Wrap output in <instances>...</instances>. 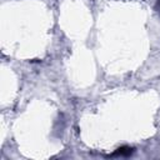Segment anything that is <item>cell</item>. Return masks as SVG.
<instances>
[{
    "label": "cell",
    "instance_id": "1",
    "mask_svg": "<svg viewBox=\"0 0 160 160\" xmlns=\"http://www.w3.org/2000/svg\"><path fill=\"white\" fill-rule=\"evenodd\" d=\"M131 152H132V148H130V146H122V148H119L112 155H115V156H129Z\"/></svg>",
    "mask_w": 160,
    "mask_h": 160
}]
</instances>
